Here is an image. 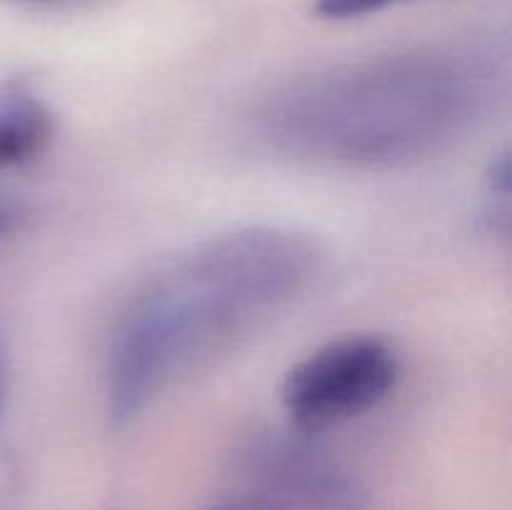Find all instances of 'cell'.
Here are the masks:
<instances>
[{"mask_svg":"<svg viewBox=\"0 0 512 510\" xmlns=\"http://www.w3.org/2000/svg\"><path fill=\"white\" fill-rule=\"evenodd\" d=\"M318 250L283 225L205 240L130 300L113 330L105 393L128 425L178 375L218 355L308 285Z\"/></svg>","mask_w":512,"mask_h":510,"instance_id":"obj_1","label":"cell"},{"mask_svg":"<svg viewBox=\"0 0 512 510\" xmlns=\"http://www.w3.org/2000/svg\"><path fill=\"white\" fill-rule=\"evenodd\" d=\"M493 98L480 65L410 55L290 85L265 110V130L283 148L330 163H415L465 138Z\"/></svg>","mask_w":512,"mask_h":510,"instance_id":"obj_2","label":"cell"},{"mask_svg":"<svg viewBox=\"0 0 512 510\" xmlns=\"http://www.w3.org/2000/svg\"><path fill=\"white\" fill-rule=\"evenodd\" d=\"M400 380V355L385 338L355 333L320 345L293 365L280 403L295 430L315 435L368 413Z\"/></svg>","mask_w":512,"mask_h":510,"instance_id":"obj_3","label":"cell"},{"mask_svg":"<svg viewBox=\"0 0 512 510\" xmlns=\"http://www.w3.org/2000/svg\"><path fill=\"white\" fill-rule=\"evenodd\" d=\"M250 490L288 510H370L365 485L303 430H258L238 453Z\"/></svg>","mask_w":512,"mask_h":510,"instance_id":"obj_4","label":"cell"},{"mask_svg":"<svg viewBox=\"0 0 512 510\" xmlns=\"http://www.w3.org/2000/svg\"><path fill=\"white\" fill-rule=\"evenodd\" d=\"M53 135L55 115L43 95L28 80H0V173L33 163Z\"/></svg>","mask_w":512,"mask_h":510,"instance_id":"obj_5","label":"cell"},{"mask_svg":"<svg viewBox=\"0 0 512 510\" xmlns=\"http://www.w3.org/2000/svg\"><path fill=\"white\" fill-rule=\"evenodd\" d=\"M400 3H410V0H315L313 10L318 18L343 23V20L368 18V15H375Z\"/></svg>","mask_w":512,"mask_h":510,"instance_id":"obj_6","label":"cell"},{"mask_svg":"<svg viewBox=\"0 0 512 510\" xmlns=\"http://www.w3.org/2000/svg\"><path fill=\"white\" fill-rule=\"evenodd\" d=\"M203 510H288V508H285V505H280L278 500L268 498V495L248 490V493L230 495V498L215 500V503L205 505Z\"/></svg>","mask_w":512,"mask_h":510,"instance_id":"obj_7","label":"cell"},{"mask_svg":"<svg viewBox=\"0 0 512 510\" xmlns=\"http://www.w3.org/2000/svg\"><path fill=\"white\" fill-rule=\"evenodd\" d=\"M25 218H28V210L23 205L10 198H0V238L15 233L25 223Z\"/></svg>","mask_w":512,"mask_h":510,"instance_id":"obj_8","label":"cell"},{"mask_svg":"<svg viewBox=\"0 0 512 510\" xmlns=\"http://www.w3.org/2000/svg\"><path fill=\"white\" fill-rule=\"evenodd\" d=\"M5 395H8V365H5V353L0 348V413L5 408Z\"/></svg>","mask_w":512,"mask_h":510,"instance_id":"obj_9","label":"cell"},{"mask_svg":"<svg viewBox=\"0 0 512 510\" xmlns=\"http://www.w3.org/2000/svg\"><path fill=\"white\" fill-rule=\"evenodd\" d=\"M20 3H65V0H20Z\"/></svg>","mask_w":512,"mask_h":510,"instance_id":"obj_10","label":"cell"}]
</instances>
